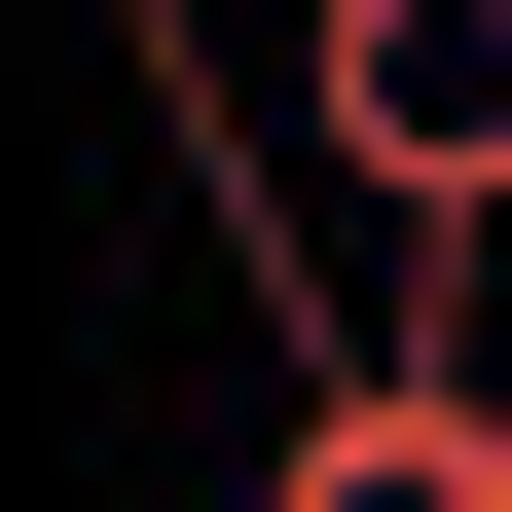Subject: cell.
<instances>
[{"instance_id":"obj_1","label":"cell","mask_w":512,"mask_h":512,"mask_svg":"<svg viewBox=\"0 0 512 512\" xmlns=\"http://www.w3.org/2000/svg\"><path fill=\"white\" fill-rule=\"evenodd\" d=\"M256 512H512V403H403V366H293V476Z\"/></svg>"}]
</instances>
